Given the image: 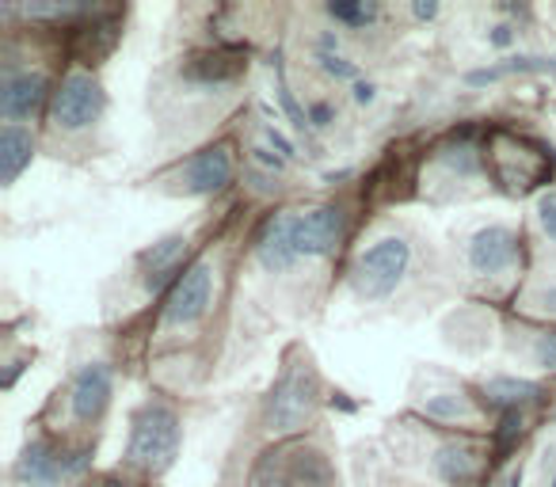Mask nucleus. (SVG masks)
Returning a JSON list of instances; mask_svg holds the SVG:
<instances>
[{
	"mask_svg": "<svg viewBox=\"0 0 556 487\" xmlns=\"http://www.w3.org/2000/svg\"><path fill=\"white\" fill-rule=\"evenodd\" d=\"M320 400V377L309 366V358H298L282 370V377L275 381L267 403H263V426H267L275 438H287L298 434L313 419Z\"/></svg>",
	"mask_w": 556,
	"mask_h": 487,
	"instance_id": "f257e3e1",
	"label": "nucleus"
},
{
	"mask_svg": "<svg viewBox=\"0 0 556 487\" xmlns=\"http://www.w3.org/2000/svg\"><path fill=\"white\" fill-rule=\"evenodd\" d=\"M179 415L164 403H146V408L134 415V426H130V461L146 472H164L172 469L179 453Z\"/></svg>",
	"mask_w": 556,
	"mask_h": 487,
	"instance_id": "f03ea898",
	"label": "nucleus"
},
{
	"mask_svg": "<svg viewBox=\"0 0 556 487\" xmlns=\"http://www.w3.org/2000/svg\"><path fill=\"white\" fill-rule=\"evenodd\" d=\"M408 264H412L408 240L386 236V240H378V244H370V248L355 259L351 286H355V294L366 297V302H386V297L404 282Z\"/></svg>",
	"mask_w": 556,
	"mask_h": 487,
	"instance_id": "7ed1b4c3",
	"label": "nucleus"
},
{
	"mask_svg": "<svg viewBox=\"0 0 556 487\" xmlns=\"http://www.w3.org/2000/svg\"><path fill=\"white\" fill-rule=\"evenodd\" d=\"M103 115V88L92 73L73 69L54 92V123L70 133H80Z\"/></svg>",
	"mask_w": 556,
	"mask_h": 487,
	"instance_id": "20e7f679",
	"label": "nucleus"
},
{
	"mask_svg": "<svg viewBox=\"0 0 556 487\" xmlns=\"http://www.w3.org/2000/svg\"><path fill=\"white\" fill-rule=\"evenodd\" d=\"M210 297H214V271H210L206 259L191 264L172 286L168 302H164V324L172 328H187L199 324L210 309Z\"/></svg>",
	"mask_w": 556,
	"mask_h": 487,
	"instance_id": "39448f33",
	"label": "nucleus"
},
{
	"mask_svg": "<svg viewBox=\"0 0 556 487\" xmlns=\"http://www.w3.org/2000/svg\"><path fill=\"white\" fill-rule=\"evenodd\" d=\"M343 209L340 206H317L309 214H298L294 217V248L298 256H332L336 244L343 240Z\"/></svg>",
	"mask_w": 556,
	"mask_h": 487,
	"instance_id": "423d86ee",
	"label": "nucleus"
},
{
	"mask_svg": "<svg viewBox=\"0 0 556 487\" xmlns=\"http://www.w3.org/2000/svg\"><path fill=\"white\" fill-rule=\"evenodd\" d=\"M232 183V149L229 145H210L194 153L191 161L179 168V187L187 194H217Z\"/></svg>",
	"mask_w": 556,
	"mask_h": 487,
	"instance_id": "0eeeda50",
	"label": "nucleus"
},
{
	"mask_svg": "<svg viewBox=\"0 0 556 487\" xmlns=\"http://www.w3.org/2000/svg\"><path fill=\"white\" fill-rule=\"evenodd\" d=\"M518 256V236L507 229V225H488L477 236L469 240V267L484 279L492 274H503Z\"/></svg>",
	"mask_w": 556,
	"mask_h": 487,
	"instance_id": "6e6552de",
	"label": "nucleus"
},
{
	"mask_svg": "<svg viewBox=\"0 0 556 487\" xmlns=\"http://www.w3.org/2000/svg\"><path fill=\"white\" fill-rule=\"evenodd\" d=\"M255 256H260L263 271L282 274L298 264V248H294V217L290 214H275L263 221V229L255 232Z\"/></svg>",
	"mask_w": 556,
	"mask_h": 487,
	"instance_id": "1a4fd4ad",
	"label": "nucleus"
},
{
	"mask_svg": "<svg viewBox=\"0 0 556 487\" xmlns=\"http://www.w3.org/2000/svg\"><path fill=\"white\" fill-rule=\"evenodd\" d=\"M111 393H115V381H111L108 362H88L85 370L73 381V419L77 423H96V419L108 411Z\"/></svg>",
	"mask_w": 556,
	"mask_h": 487,
	"instance_id": "9d476101",
	"label": "nucleus"
},
{
	"mask_svg": "<svg viewBox=\"0 0 556 487\" xmlns=\"http://www.w3.org/2000/svg\"><path fill=\"white\" fill-rule=\"evenodd\" d=\"M47 100V77L42 73H4L0 85V115L16 123V118H31Z\"/></svg>",
	"mask_w": 556,
	"mask_h": 487,
	"instance_id": "9b49d317",
	"label": "nucleus"
},
{
	"mask_svg": "<svg viewBox=\"0 0 556 487\" xmlns=\"http://www.w3.org/2000/svg\"><path fill=\"white\" fill-rule=\"evenodd\" d=\"M16 479L24 487H54L58 479H65V453L47 441H31L16 461Z\"/></svg>",
	"mask_w": 556,
	"mask_h": 487,
	"instance_id": "f8f14e48",
	"label": "nucleus"
},
{
	"mask_svg": "<svg viewBox=\"0 0 556 487\" xmlns=\"http://www.w3.org/2000/svg\"><path fill=\"white\" fill-rule=\"evenodd\" d=\"M184 256H187V236H164V240H156L153 248L141 252L138 267H141V274H146V286L153 290V294L164 290V282L179 271Z\"/></svg>",
	"mask_w": 556,
	"mask_h": 487,
	"instance_id": "ddd939ff",
	"label": "nucleus"
},
{
	"mask_svg": "<svg viewBox=\"0 0 556 487\" xmlns=\"http://www.w3.org/2000/svg\"><path fill=\"white\" fill-rule=\"evenodd\" d=\"M244 57L232 54V50H206V54H194L184 65L187 80H199V85H225V80L240 77L244 73Z\"/></svg>",
	"mask_w": 556,
	"mask_h": 487,
	"instance_id": "4468645a",
	"label": "nucleus"
},
{
	"mask_svg": "<svg viewBox=\"0 0 556 487\" xmlns=\"http://www.w3.org/2000/svg\"><path fill=\"white\" fill-rule=\"evenodd\" d=\"M35 156V138L24 126H4L0 130V183L12 187L20 179V171L31 164Z\"/></svg>",
	"mask_w": 556,
	"mask_h": 487,
	"instance_id": "2eb2a0df",
	"label": "nucleus"
},
{
	"mask_svg": "<svg viewBox=\"0 0 556 487\" xmlns=\"http://www.w3.org/2000/svg\"><path fill=\"white\" fill-rule=\"evenodd\" d=\"M431 464L439 472V479H446L450 487H465L477 476V453H472V446H462V441H450V446L434 449Z\"/></svg>",
	"mask_w": 556,
	"mask_h": 487,
	"instance_id": "dca6fc26",
	"label": "nucleus"
},
{
	"mask_svg": "<svg viewBox=\"0 0 556 487\" xmlns=\"http://www.w3.org/2000/svg\"><path fill=\"white\" fill-rule=\"evenodd\" d=\"M541 393V385H533V381H522V377H495L484 385V396L492 403H500V408L507 411H518V403L533 400V396Z\"/></svg>",
	"mask_w": 556,
	"mask_h": 487,
	"instance_id": "f3484780",
	"label": "nucleus"
},
{
	"mask_svg": "<svg viewBox=\"0 0 556 487\" xmlns=\"http://www.w3.org/2000/svg\"><path fill=\"white\" fill-rule=\"evenodd\" d=\"M507 73H556V57H507L495 69H477L469 73V85H488V80H500Z\"/></svg>",
	"mask_w": 556,
	"mask_h": 487,
	"instance_id": "a211bd4d",
	"label": "nucleus"
},
{
	"mask_svg": "<svg viewBox=\"0 0 556 487\" xmlns=\"http://www.w3.org/2000/svg\"><path fill=\"white\" fill-rule=\"evenodd\" d=\"M80 39H85V62H96V57H103V54H111L115 50V42H118V20H100V24H92V27H85L80 31Z\"/></svg>",
	"mask_w": 556,
	"mask_h": 487,
	"instance_id": "6ab92c4d",
	"label": "nucleus"
},
{
	"mask_svg": "<svg viewBox=\"0 0 556 487\" xmlns=\"http://www.w3.org/2000/svg\"><path fill=\"white\" fill-rule=\"evenodd\" d=\"M378 4L374 0H332L328 4V16L340 20V24H351V27H366L378 20Z\"/></svg>",
	"mask_w": 556,
	"mask_h": 487,
	"instance_id": "aec40b11",
	"label": "nucleus"
},
{
	"mask_svg": "<svg viewBox=\"0 0 556 487\" xmlns=\"http://www.w3.org/2000/svg\"><path fill=\"white\" fill-rule=\"evenodd\" d=\"M16 12L27 20H70V16H85V12H92V9L77 4V0H54V4H20Z\"/></svg>",
	"mask_w": 556,
	"mask_h": 487,
	"instance_id": "412c9836",
	"label": "nucleus"
},
{
	"mask_svg": "<svg viewBox=\"0 0 556 487\" xmlns=\"http://www.w3.org/2000/svg\"><path fill=\"white\" fill-rule=\"evenodd\" d=\"M424 411L431 419H469L472 403L462 400V396H454V393H439V396H431V400L424 403Z\"/></svg>",
	"mask_w": 556,
	"mask_h": 487,
	"instance_id": "4be33fe9",
	"label": "nucleus"
},
{
	"mask_svg": "<svg viewBox=\"0 0 556 487\" xmlns=\"http://www.w3.org/2000/svg\"><path fill=\"white\" fill-rule=\"evenodd\" d=\"M518 438H522V415L518 411H503L500 426H495V453L507 457L518 446Z\"/></svg>",
	"mask_w": 556,
	"mask_h": 487,
	"instance_id": "5701e85b",
	"label": "nucleus"
},
{
	"mask_svg": "<svg viewBox=\"0 0 556 487\" xmlns=\"http://www.w3.org/2000/svg\"><path fill=\"white\" fill-rule=\"evenodd\" d=\"M278 100H282V111L290 115V123H294V130H309V115L302 111V103L294 100V92L287 88V80H278Z\"/></svg>",
	"mask_w": 556,
	"mask_h": 487,
	"instance_id": "b1692460",
	"label": "nucleus"
},
{
	"mask_svg": "<svg viewBox=\"0 0 556 487\" xmlns=\"http://www.w3.org/2000/svg\"><path fill=\"white\" fill-rule=\"evenodd\" d=\"M320 69L328 73V77H336V80H355V65L348 62V57H340V54H320Z\"/></svg>",
	"mask_w": 556,
	"mask_h": 487,
	"instance_id": "393cba45",
	"label": "nucleus"
},
{
	"mask_svg": "<svg viewBox=\"0 0 556 487\" xmlns=\"http://www.w3.org/2000/svg\"><path fill=\"white\" fill-rule=\"evenodd\" d=\"M533 362H538L541 370L556 373V335H541L538 347H533Z\"/></svg>",
	"mask_w": 556,
	"mask_h": 487,
	"instance_id": "a878e982",
	"label": "nucleus"
},
{
	"mask_svg": "<svg viewBox=\"0 0 556 487\" xmlns=\"http://www.w3.org/2000/svg\"><path fill=\"white\" fill-rule=\"evenodd\" d=\"M538 217H541V229H545V236L556 240V191L545 194V198L538 202Z\"/></svg>",
	"mask_w": 556,
	"mask_h": 487,
	"instance_id": "bb28decb",
	"label": "nucleus"
},
{
	"mask_svg": "<svg viewBox=\"0 0 556 487\" xmlns=\"http://www.w3.org/2000/svg\"><path fill=\"white\" fill-rule=\"evenodd\" d=\"M336 111L328 107V103H317V107L309 111V126H317V130H325V126H332Z\"/></svg>",
	"mask_w": 556,
	"mask_h": 487,
	"instance_id": "cd10ccee",
	"label": "nucleus"
},
{
	"mask_svg": "<svg viewBox=\"0 0 556 487\" xmlns=\"http://www.w3.org/2000/svg\"><path fill=\"white\" fill-rule=\"evenodd\" d=\"M267 141H270V145H275V149H278V153H282V156H298L294 141H287V138H282V133H278L275 126H267Z\"/></svg>",
	"mask_w": 556,
	"mask_h": 487,
	"instance_id": "c85d7f7f",
	"label": "nucleus"
},
{
	"mask_svg": "<svg viewBox=\"0 0 556 487\" xmlns=\"http://www.w3.org/2000/svg\"><path fill=\"white\" fill-rule=\"evenodd\" d=\"M416 20H434L439 16V4H434V0H416Z\"/></svg>",
	"mask_w": 556,
	"mask_h": 487,
	"instance_id": "c756f323",
	"label": "nucleus"
},
{
	"mask_svg": "<svg viewBox=\"0 0 556 487\" xmlns=\"http://www.w3.org/2000/svg\"><path fill=\"white\" fill-rule=\"evenodd\" d=\"M374 100H378V88H374V85H355V103H363V107H370Z\"/></svg>",
	"mask_w": 556,
	"mask_h": 487,
	"instance_id": "7c9ffc66",
	"label": "nucleus"
},
{
	"mask_svg": "<svg viewBox=\"0 0 556 487\" xmlns=\"http://www.w3.org/2000/svg\"><path fill=\"white\" fill-rule=\"evenodd\" d=\"M538 302H541V309H545L548 317H556V286L541 290V297H538Z\"/></svg>",
	"mask_w": 556,
	"mask_h": 487,
	"instance_id": "2f4dec72",
	"label": "nucleus"
},
{
	"mask_svg": "<svg viewBox=\"0 0 556 487\" xmlns=\"http://www.w3.org/2000/svg\"><path fill=\"white\" fill-rule=\"evenodd\" d=\"M255 161H260V164H267V168H282V156H275V153H270V149H255Z\"/></svg>",
	"mask_w": 556,
	"mask_h": 487,
	"instance_id": "473e14b6",
	"label": "nucleus"
},
{
	"mask_svg": "<svg viewBox=\"0 0 556 487\" xmlns=\"http://www.w3.org/2000/svg\"><path fill=\"white\" fill-rule=\"evenodd\" d=\"M510 39H515V31H510V27H495V31H492L495 47H510Z\"/></svg>",
	"mask_w": 556,
	"mask_h": 487,
	"instance_id": "72a5a7b5",
	"label": "nucleus"
},
{
	"mask_svg": "<svg viewBox=\"0 0 556 487\" xmlns=\"http://www.w3.org/2000/svg\"><path fill=\"white\" fill-rule=\"evenodd\" d=\"M252 487H290V484H282V479H255Z\"/></svg>",
	"mask_w": 556,
	"mask_h": 487,
	"instance_id": "f704fd0d",
	"label": "nucleus"
},
{
	"mask_svg": "<svg viewBox=\"0 0 556 487\" xmlns=\"http://www.w3.org/2000/svg\"><path fill=\"white\" fill-rule=\"evenodd\" d=\"M548 487H556V472H553V484H548Z\"/></svg>",
	"mask_w": 556,
	"mask_h": 487,
	"instance_id": "c9c22d12",
	"label": "nucleus"
}]
</instances>
